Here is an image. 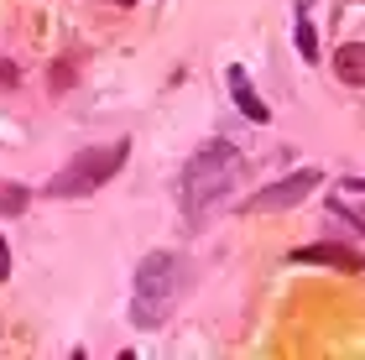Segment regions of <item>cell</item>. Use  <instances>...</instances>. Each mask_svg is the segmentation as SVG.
<instances>
[{
	"label": "cell",
	"instance_id": "cell-1",
	"mask_svg": "<svg viewBox=\"0 0 365 360\" xmlns=\"http://www.w3.org/2000/svg\"><path fill=\"white\" fill-rule=\"evenodd\" d=\"M240 178H245V157L235 152V146L230 141H204L188 162H182V178H178L182 215H188L193 225L214 220L240 193Z\"/></svg>",
	"mask_w": 365,
	"mask_h": 360
},
{
	"label": "cell",
	"instance_id": "cell-2",
	"mask_svg": "<svg viewBox=\"0 0 365 360\" xmlns=\"http://www.w3.org/2000/svg\"><path fill=\"white\" fill-rule=\"evenodd\" d=\"M178 292H182V261H178L173 251H152V256L136 267L130 324H136V329H157V324H168Z\"/></svg>",
	"mask_w": 365,
	"mask_h": 360
},
{
	"label": "cell",
	"instance_id": "cell-3",
	"mask_svg": "<svg viewBox=\"0 0 365 360\" xmlns=\"http://www.w3.org/2000/svg\"><path fill=\"white\" fill-rule=\"evenodd\" d=\"M125 157H130V136L110 141V146H89V152H73V162L63 173H53V183L42 193L47 199H89L99 183H110V178L125 168Z\"/></svg>",
	"mask_w": 365,
	"mask_h": 360
},
{
	"label": "cell",
	"instance_id": "cell-4",
	"mask_svg": "<svg viewBox=\"0 0 365 360\" xmlns=\"http://www.w3.org/2000/svg\"><path fill=\"white\" fill-rule=\"evenodd\" d=\"M324 183V173H292V178H282V183H272V188H261L245 209H256V215H267V209H292V204H303L313 188Z\"/></svg>",
	"mask_w": 365,
	"mask_h": 360
},
{
	"label": "cell",
	"instance_id": "cell-5",
	"mask_svg": "<svg viewBox=\"0 0 365 360\" xmlns=\"http://www.w3.org/2000/svg\"><path fill=\"white\" fill-rule=\"evenodd\" d=\"M292 261H297V267H313V261H324V267H339V272H360V267H365L360 251H350V245H334V240H324V245H297Z\"/></svg>",
	"mask_w": 365,
	"mask_h": 360
},
{
	"label": "cell",
	"instance_id": "cell-6",
	"mask_svg": "<svg viewBox=\"0 0 365 360\" xmlns=\"http://www.w3.org/2000/svg\"><path fill=\"white\" fill-rule=\"evenodd\" d=\"M230 94H235V105L245 110V120H256V125H267V120H272V110H267V100H261V94H256V84H251V73H245L240 63H235V68H230Z\"/></svg>",
	"mask_w": 365,
	"mask_h": 360
},
{
	"label": "cell",
	"instance_id": "cell-7",
	"mask_svg": "<svg viewBox=\"0 0 365 360\" xmlns=\"http://www.w3.org/2000/svg\"><path fill=\"white\" fill-rule=\"evenodd\" d=\"M334 73L344 84H365V42H344L334 53Z\"/></svg>",
	"mask_w": 365,
	"mask_h": 360
},
{
	"label": "cell",
	"instance_id": "cell-8",
	"mask_svg": "<svg viewBox=\"0 0 365 360\" xmlns=\"http://www.w3.org/2000/svg\"><path fill=\"white\" fill-rule=\"evenodd\" d=\"M297 53H303V58H319V37H313L308 6H297Z\"/></svg>",
	"mask_w": 365,
	"mask_h": 360
},
{
	"label": "cell",
	"instance_id": "cell-9",
	"mask_svg": "<svg viewBox=\"0 0 365 360\" xmlns=\"http://www.w3.org/2000/svg\"><path fill=\"white\" fill-rule=\"evenodd\" d=\"M26 199H31V193L21 183H0V215H21Z\"/></svg>",
	"mask_w": 365,
	"mask_h": 360
},
{
	"label": "cell",
	"instance_id": "cell-10",
	"mask_svg": "<svg viewBox=\"0 0 365 360\" xmlns=\"http://www.w3.org/2000/svg\"><path fill=\"white\" fill-rule=\"evenodd\" d=\"M0 277H11V251H6V240H0Z\"/></svg>",
	"mask_w": 365,
	"mask_h": 360
},
{
	"label": "cell",
	"instance_id": "cell-11",
	"mask_svg": "<svg viewBox=\"0 0 365 360\" xmlns=\"http://www.w3.org/2000/svg\"><path fill=\"white\" fill-rule=\"evenodd\" d=\"M344 193H365V178H350V183H344Z\"/></svg>",
	"mask_w": 365,
	"mask_h": 360
}]
</instances>
